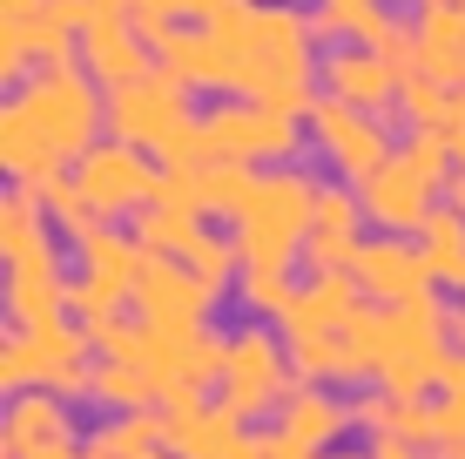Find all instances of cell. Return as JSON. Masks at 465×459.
<instances>
[{
  "label": "cell",
  "instance_id": "6da1fadb",
  "mask_svg": "<svg viewBox=\"0 0 465 459\" xmlns=\"http://www.w3.org/2000/svg\"><path fill=\"white\" fill-rule=\"evenodd\" d=\"M216 27V95H243L270 102L283 115H311L317 108V21L297 14L291 0H243L230 21Z\"/></svg>",
  "mask_w": 465,
  "mask_h": 459
},
{
  "label": "cell",
  "instance_id": "7a4b0ae2",
  "mask_svg": "<svg viewBox=\"0 0 465 459\" xmlns=\"http://www.w3.org/2000/svg\"><path fill=\"white\" fill-rule=\"evenodd\" d=\"M452 176H459L452 142H445L439 129H405L398 149H391V163H384L371 183H358L364 216H371L378 230H391V236H419L425 216L445 203Z\"/></svg>",
  "mask_w": 465,
  "mask_h": 459
},
{
  "label": "cell",
  "instance_id": "3957f363",
  "mask_svg": "<svg viewBox=\"0 0 465 459\" xmlns=\"http://www.w3.org/2000/svg\"><path fill=\"white\" fill-rule=\"evenodd\" d=\"M196 88H183L175 75H142V82L108 88V135L128 142V149H149L163 169L203 163V142H196Z\"/></svg>",
  "mask_w": 465,
  "mask_h": 459
},
{
  "label": "cell",
  "instance_id": "277c9868",
  "mask_svg": "<svg viewBox=\"0 0 465 459\" xmlns=\"http://www.w3.org/2000/svg\"><path fill=\"white\" fill-rule=\"evenodd\" d=\"M14 108H21L27 129H35L68 169L108 135V88L94 82L82 61H61V68L27 75V82L14 88Z\"/></svg>",
  "mask_w": 465,
  "mask_h": 459
},
{
  "label": "cell",
  "instance_id": "5b68a950",
  "mask_svg": "<svg viewBox=\"0 0 465 459\" xmlns=\"http://www.w3.org/2000/svg\"><path fill=\"white\" fill-rule=\"evenodd\" d=\"M317 176H303L297 163L283 169H256L243 210H236V250H243V264H303V244H311V210H317Z\"/></svg>",
  "mask_w": 465,
  "mask_h": 459
},
{
  "label": "cell",
  "instance_id": "8992f818",
  "mask_svg": "<svg viewBox=\"0 0 465 459\" xmlns=\"http://www.w3.org/2000/svg\"><path fill=\"white\" fill-rule=\"evenodd\" d=\"M94 338L74 318L61 324H41V331H14L7 324V344H0V385L14 392H54V399H94Z\"/></svg>",
  "mask_w": 465,
  "mask_h": 459
},
{
  "label": "cell",
  "instance_id": "52a82bcc",
  "mask_svg": "<svg viewBox=\"0 0 465 459\" xmlns=\"http://www.w3.org/2000/svg\"><path fill=\"white\" fill-rule=\"evenodd\" d=\"M196 142H203V163H243V169H283L311 149L303 115H283L270 102H243V95L203 108Z\"/></svg>",
  "mask_w": 465,
  "mask_h": 459
},
{
  "label": "cell",
  "instance_id": "ba28073f",
  "mask_svg": "<svg viewBox=\"0 0 465 459\" xmlns=\"http://www.w3.org/2000/svg\"><path fill=\"white\" fill-rule=\"evenodd\" d=\"M303 385L297 365H291V344H283V331H270L263 318L236 324L230 338H223V378H216V405L236 419H270L283 413V399Z\"/></svg>",
  "mask_w": 465,
  "mask_h": 459
},
{
  "label": "cell",
  "instance_id": "9c48e42d",
  "mask_svg": "<svg viewBox=\"0 0 465 459\" xmlns=\"http://www.w3.org/2000/svg\"><path fill=\"white\" fill-rule=\"evenodd\" d=\"M149 271V244L122 224H102L74 244V284H68V311L82 331H102L108 318H122V304H135V284Z\"/></svg>",
  "mask_w": 465,
  "mask_h": 459
},
{
  "label": "cell",
  "instance_id": "30bf717a",
  "mask_svg": "<svg viewBox=\"0 0 465 459\" xmlns=\"http://www.w3.org/2000/svg\"><path fill=\"white\" fill-rule=\"evenodd\" d=\"M303 135H311V149L324 155V169L338 183H371L384 163H391V122L384 115H371V108H351V102H338V95H317V108L303 115Z\"/></svg>",
  "mask_w": 465,
  "mask_h": 459
},
{
  "label": "cell",
  "instance_id": "8fae6325",
  "mask_svg": "<svg viewBox=\"0 0 465 459\" xmlns=\"http://www.w3.org/2000/svg\"><path fill=\"white\" fill-rule=\"evenodd\" d=\"M163 176L169 169L155 163L149 149H128L115 135H102L82 163H74V183H82V196L94 203L102 224H135V216L163 196Z\"/></svg>",
  "mask_w": 465,
  "mask_h": 459
},
{
  "label": "cell",
  "instance_id": "7c38bea8",
  "mask_svg": "<svg viewBox=\"0 0 465 459\" xmlns=\"http://www.w3.org/2000/svg\"><path fill=\"white\" fill-rule=\"evenodd\" d=\"M344 271L358 277L364 304H411V297H431V284H439V271H431L419 236H391V230L364 236L358 257H351Z\"/></svg>",
  "mask_w": 465,
  "mask_h": 459
},
{
  "label": "cell",
  "instance_id": "4fadbf2b",
  "mask_svg": "<svg viewBox=\"0 0 465 459\" xmlns=\"http://www.w3.org/2000/svg\"><path fill=\"white\" fill-rule=\"evenodd\" d=\"M0 459H88V439L74 433L68 399L54 392H14L0 419Z\"/></svg>",
  "mask_w": 465,
  "mask_h": 459
},
{
  "label": "cell",
  "instance_id": "5bb4252c",
  "mask_svg": "<svg viewBox=\"0 0 465 459\" xmlns=\"http://www.w3.org/2000/svg\"><path fill=\"white\" fill-rule=\"evenodd\" d=\"M216 284H203L183 257H149V271L135 284V318L155 331H210L216 311Z\"/></svg>",
  "mask_w": 465,
  "mask_h": 459
},
{
  "label": "cell",
  "instance_id": "9a60e30c",
  "mask_svg": "<svg viewBox=\"0 0 465 459\" xmlns=\"http://www.w3.org/2000/svg\"><path fill=\"white\" fill-rule=\"evenodd\" d=\"M163 446L175 459H263V433H250L216 399L203 405H163Z\"/></svg>",
  "mask_w": 465,
  "mask_h": 459
},
{
  "label": "cell",
  "instance_id": "2e32d148",
  "mask_svg": "<svg viewBox=\"0 0 465 459\" xmlns=\"http://www.w3.org/2000/svg\"><path fill=\"white\" fill-rule=\"evenodd\" d=\"M364 311V291L351 271H311L291 291V304L277 311V331L283 344H303V338H338V331Z\"/></svg>",
  "mask_w": 465,
  "mask_h": 459
},
{
  "label": "cell",
  "instance_id": "e0dca14e",
  "mask_svg": "<svg viewBox=\"0 0 465 459\" xmlns=\"http://www.w3.org/2000/svg\"><path fill=\"white\" fill-rule=\"evenodd\" d=\"M74 41H82V68H88L102 88H122V82H142V75H155V41L142 35L128 14L94 7Z\"/></svg>",
  "mask_w": 465,
  "mask_h": 459
},
{
  "label": "cell",
  "instance_id": "ac0fdd59",
  "mask_svg": "<svg viewBox=\"0 0 465 459\" xmlns=\"http://www.w3.org/2000/svg\"><path fill=\"white\" fill-rule=\"evenodd\" d=\"M61 61H82V41L54 7L35 14V21H0V82L7 88H21L41 68H61Z\"/></svg>",
  "mask_w": 465,
  "mask_h": 459
},
{
  "label": "cell",
  "instance_id": "d6986e66",
  "mask_svg": "<svg viewBox=\"0 0 465 459\" xmlns=\"http://www.w3.org/2000/svg\"><path fill=\"white\" fill-rule=\"evenodd\" d=\"M317 88L338 95V102H351V108H371V115L398 108V75H391V61H384L378 47H364V41H338V47H331L324 68H317Z\"/></svg>",
  "mask_w": 465,
  "mask_h": 459
},
{
  "label": "cell",
  "instance_id": "ffe728a7",
  "mask_svg": "<svg viewBox=\"0 0 465 459\" xmlns=\"http://www.w3.org/2000/svg\"><path fill=\"white\" fill-rule=\"evenodd\" d=\"M364 196L351 183H324L317 189V210H311V244H303V264L311 271H344L364 244Z\"/></svg>",
  "mask_w": 465,
  "mask_h": 459
},
{
  "label": "cell",
  "instance_id": "44dd1931",
  "mask_svg": "<svg viewBox=\"0 0 465 459\" xmlns=\"http://www.w3.org/2000/svg\"><path fill=\"white\" fill-rule=\"evenodd\" d=\"M250 183H256V169H243V163H183V169L163 176V196L189 203V210H203L210 224L230 230L243 196H250Z\"/></svg>",
  "mask_w": 465,
  "mask_h": 459
},
{
  "label": "cell",
  "instance_id": "7402d4cb",
  "mask_svg": "<svg viewBox=\"0 0 465 459\" xmlns=\"http://www.w3.org/2000/svg\"><path fill=\"white\" fill-rule=\"evenodd\" d=\"M277 425L297 439V446H311V453H338V439H344L358 419H351V405H344L331 385H297L291 399H283Z\"/></svg>",
  "mask_w": 465,
  "mask_h": 459
},
{
  "label": "cell",
  "instance_id": "603a6c76",
  "mask_svg": "<svg viewBox=\"0 0 465 459\" xmlns=\"http://www.w3.org/2000/svg\"><path fill=\"white\" fill-rule=\"evenodd\" d=\"M419 61H425L431 82L465 88V14L459 7L425 0V14H419Z\"/></svg>",
  "mask_w": 465,
  "mask_h": 459
},
{
  "label": "cell",
  "instance_id": "cb8c5ba5",
  "mask_svg": "<svg viewBox=\"0 0 465 459\" xmlns=\"http://www.w3.org/2000/svg\"><path fill=\"white\" fill-rule=\"evenodd\" d=\"M128 230L149 244V257H183V250L196 244L203 230H210V216L189 210V203H175V196H155V203H149V210H142Z\"/></svg>",
  "mask_w": 465,
  "mask_h": 459
},
{
  "label": "cell",
  "instance_id": "d4e9b609",
  "mask_svg": "<svg viewBox=\"0 0 465 459\" xmlns=\"http://www.w3.org/2000/svg\"><path fill=\"white\" fill-rule=\"evenodd\" d=\"M163 453V405L155 413H108L88 433V459H142Z\"/></svg>",
  "mask_w": 465,
  "mask_h": 459
},
{
  "label": "cell",
  "instance_id": "484cf974",
  "mask_svg": "<svg viewBox=\"0 0 465 459\" xmlns=\"http://www.w3.org/2000/svg\"><path fill=\"white\" fill-rule=\"evenodd\" d=\"M391 14H398L391 0H311L317 35H331V41H364V47L391 27Z\"/></svg>",
  "mask_w": 465,
  "mask_h": 459
},
{
  "label": "cell",
  "instance_id": "4316f807",
  "mask_svg": "<svg viewBox=\"0 0 465 459\" xmlns=\"http://www.w3.org/2000/svg\"><path fill=\"white\" fill-rule=\"evenodd\" d=\"M94 405H108V413H155V405H163V385L149 378V365L102 358V365H94Z\"/></svg>",
  "mask_w": 465,
  "mask_h": 459
},
{
  "label": "cell",
  "instance_id": "83f0119b",
  "mask_svg": "<svg viewBox=\"0 0 465 459\" xmlns=\"http://www.w3.org/2000/svg\"><path fill=\"white\" fill-rule=\"evenodd\" d=\"M419 244H425L439 284H459V277H465V210H459V203H439V210L425 216Z\"/></svg>",
  "mask_w": 465,
  "mask_h": 459
},
{
  "label": "cell",
  "instance_id": "f1b7e54d",
  "mask_svg": "<svg viewBox=\"0 0 465 459\" xmlns=\"http://www.w3.org/2000/svg\"><path fill=\"white\" fill-rule=\"evenodd\" d=\"M291 291H297L291 264H243V277H236V304H243L250 318H270V324L291 304Z\"/></svg>",
  "mask_w": 465,
  "mask_h": 459
},
{
  "label": "cell",
  "instance_id": "f546056e",
  "mask_svg": "<svg viewBox=\"0 0 465 459\" xmlns=\"http://www.w3.org/2000/svg\"><path fill=\"white\" fill-rule=\"evenodd\" d=\"M183 264H189L203 284H216V291H236V277H243V250H236V236L216 230V224L183 250Z\"/></svg>",
  "mask_w": 465,
  "mask_h": 459
},
{
  "label": "cell",
  "instance_id": "4dcf8cb0",
  "mask_svg": "<svg viewBox=\"0 0 465 459\" xmlns=\"http://www.w3.org/2000/svg\"><path fill=\"white\" fill-rule=\"evenodd\" d=\"M41 203H47V216H54V230L68 236V244H82L88 230H102V216H94V203L82 196L74 169H68V176H54V183H41Z\"/></svg>",
  "mask_w": 465,
  "mask_h": 459
},
{
  "label": "cell",
  "instance_id": "1f68e13d",
  "mask_svg": "<svg viewBox=\"0 0 465 459\" xmlns=\"http://www.w3.org/2000/svg\"><path fill=\"white\" fill-rule=\"evenodd\" d=\"M452 95L445 82H431V75H411V82H398V115L411 122V129H445V115H452Z\"/></svg>",
  "mask_w": 465,
  "mask_h": 459
},
{
  "label": "cell",
  "instance_id": "d6a6232c",
  "mask_svg": "<svg viewBox=\"0 0 465 459\" xmlns=\"http://www.w3.org/2000/svg\"><path fill=\"white\" fill-rule=\"evenodd\" d=\"M384 61H391V75L398 82H411V75H425V61H419V21H398L391 14V27H384V35L371 41Z\"/></svg>",
  "mask_w": 465,
  "mask_h": 459
},
{
  "label": "cell",
  "instance_id": "836d02e7",
  "mask_svg": "<svg viewBox=\"0 0 465 459\" xmlns=\"http://www.w3.org/2000/svg\"><path fill=\"white\" fill-rule=\"evenodd\" d=\"M243 0H175V21H230Z\"/></svg>",
  "mask_w": 465,
  "mask_h": 459
},
{
  "label": "cell",
  "instance_id": "e575fe53",
  "mask_svg": "<svg viewBox=\"0 0 465 459\" xmlns=\"http://www.w3.org/2000/svg\"><path fill=\"white\" fill-rule=\"evenodd\" d=\"M263 459H324V453H311V446H297L291 433H283V425H270L263 433Z\"/></svg>",
  "mask_w": 465,
  "mask_h": 459
},
{
  "label": "cell",
  "instance_id": "d590c367",
  "mask_svg": "<svg viewBox=\"0 0 465 459\" xmlns=\"http://www.w3.org/2000/svg\"><path fill=\"white\" fill-rule=\"evenodd\" d=\"M371 459H439L431 446H405V439H371Z\"/></svg>",
  "mask_w": 465,
  "mask_h": 459
},
{
  "label": "cell",
  "instance_id": "8d00e7d4",
  "mask_svg": "<svg viewBox=\"0 0 465 459\" xmlns=\"http://www.w3.org/2000/svg\"><path fill=\"white\" fill-rule=\"evenodd\" d=\"M47 14V0H0V21H35Z\"/></svg>",
  "mask_w": 465,
  "mask_h": 459
},
{
  "label": "cell",
  "instance_id": "74e56055",
  "mask_svg": "<svg viewBox=\"0 0 465 459\" xmlns=\"http://www.w3.org/2000/svg\"><path fill=\"white\" fill-rule=\"evenodd\" d=\"M324 459H371V453H324Z\"/></svg>",
  "mask_w": 465,
  "mask_h": 459
},
{
  "label": "cell",
  "instance_id": "f35d334b",
  "mask_svg": "<svg viewBox=\"0 0 465 459\" xmlns=\"http://www.w3.org/2000/svg\"><path fill=\"white\" fill-rule=\"evenodd\" d=\"M439 7H459V14H465V0H439Z\"/></svg>",
  "mask_w": 465,
  "mask_h": 459
},
{
  "label": "cell",
  "instance_id": "ab89813d",
  "mask_svg": "<svg viewBox=\"0 0 465 459\" xmlns=\"http://www.w3.org/2000/svg\"><path fill=\"white\" fill-rule=\"evenodd\" d=\"M452 291H459V297H465V277H459V284H452Z\"/></svg>",
  "mask_w": 465,
  "mask_h": 459
},
{
  "label": "cell",
  "instance_id": "60d3db41",
  "mask_svg": "<svg viewBox=\"0 0 465 459\" xmlns=\"http://www.w3.org/2000/svg\"><path fill=\"white\" fill-rule=\"evenodd\" d=\"M391 7H405V0H391Z\"/></svg>",
  "mask_w": 465,
  "mask_h": 459
}]
</instances>
